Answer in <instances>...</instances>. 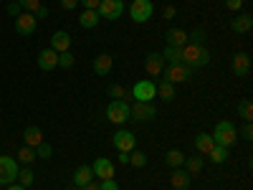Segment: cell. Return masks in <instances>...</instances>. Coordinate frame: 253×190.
Returning <instances> with one entry per match:
<instances>
[{"label":"cell","instance_id":"cell-44","mask_svg":"<svg viewBox=\"0 0 253 190\" xmlns=\"http://www.w3.org/2000/svg\"><path fill=\"white\" fill-rule=\"evenodd\" d=\"M241 137H243V140H253V127H251V122H246V127L241 130Z\"/></svg>","mask_w":253,"mask_h":190},{"label":"cell","instance_id":"cell-47","mask_svg":"<svg viewBox=\"0 0 253 190\" xmlns=\"http://www.w3.org/2000/svg\"><path fill=\"white\" fill-rule=\"evenodd\" d=\"M119 165H129V152H119Z\"/></svg>","mask_w":253,"mask_h":190},{"label":"cell","instance_id":"cell-4","mask_svg":"<svg viewBox=\"0 0 253 190\" xmlns=\"http://www.w3.org/2000/svg\"><path fill=\"white\" fill-rule=\"evenodd\" d=\"M18 160L15 157H0V188H8L18 180Z\"/></svg>","mask_w":253,"mask_h":190},{"label":"cell","instance_id":"cell-28","mask_svg":"<svg viewBox=\"0 0 253 190\" xmlns=\"http://www.w3.org/2000/svg\"><path fill=\"white\" fill-rule=\"evenodd\" d=\"M162 58L167 63H182V48H175V46H167L162 51Z\"/></svg>","mask_w":253,"mask_h":190},{"label":"cell","instance_id":"cell-2","mask_svg":"<svg viewBox=\"0 0 253 190\" xmlns=\"http://www.w3.org/2000/svg\"><path fill=\"white\" fill-rule=\"evenodd\" d=\"M210 137H213V142L220 144V147H230V144L238 142V130H236L233 122L223 119V122L215 124V130H213V135H210Z\"/></svg>","mask_w":253,"mask_h":190},{"label":"cell","instance_id":"cell-23","mask_svg":"<svg viewBox=\"0 0 253 190\" xmlns=\"http://www.w3.org/2000/svg\"><path fill=\"white\" fill-rule=\"evenodd\" d=\"M213 147H215V142H213V137H210L208 132H200V135L195 137V150H198L200 155H208Z\"/></svg>","mask_w":253,"mask_h":190},{"label":"cell","instance_id":"cell-21","mask_svg":"<svg viewBox=\"0 0 253 190\" xmlns=\"http://www.w3.org/2000/svg\"><path fill=\"white\" fill-rule=\"evenodd\" d=\"M94 180V170H91V165H81L76 167V173H74V185L76 188H84L86 183Z\"/></svg>","mask_w":253,"mask_h":190},{"label":"cell","instance_id":"cell-9","mask_svg":"<svg viewBox=\"0 0 253 190\" xmlns=\"http://www.w3.org/2000/svg\"><path fill=\"white\" fill-rule=\"evenodd\" d=\"M155 114L157 112L152 107V101H134L129 107V119H134V122H150Z\"/></svg>","mask_w":253,"mask_h":190},{"label":"cell","instance_id":"cell-51","mask_svg":"<svg viewBox=\"0 0 253 190\" xmlns=\"http://www.w3.org/2000/svg\"><path fill=\"white\" fill-rule=\"evenodd\" d=\"M0 3H3V0H0Z\"/></svg>","mask_w":253,"mask_h":190},{"label":"cell","instance_id":"cell-19","mask_svg":"<svg viewBox=\"0 0 253 190\" xmlns=\"http://www.w3.org/2000/svg\"><path fill=\"white\" fill-rule=\"evenodd\" d=\"M170 185L175 190H187L190 188V173L187 170H180V167H175L172 175H170Z\"/></svg>","mask_w":253,"mask_h":190},{"label":"cell","instance_id":"cell-17","mask_svg":"<svg viewBox=\"0 0 253 190\" xmlns=\"http://www.w3.org/2000/svg\"><path fill=\"white\" fill-rule=\"evenodd\" d=\"M94 71H96V76H107L109 71H112V66H114V58L109 56V53H99L96 58H94Z\"/></svg>","mask_w":253,"mask_h":190},{"label":"cell","instance_id":"cell-39","mask_svg":"<svg viewBox=\"0 0 253 190\" xmlns=\"http://www.w3.org/2000/svg\"><path fill=\"white\" fill-rule=\"evenodd\" d=\"M101 0H79V5H84V10H96Z\"/></svg>","mask_w":253,"mask_h":190},{"label":"cell","instance_id":"cell-49","mask_svg":"<svg viewBox=\"0 0 253 190\" xmlns=\"http://www.w3.org/2000/svg\"><path fill=\"white\" fill-rule=\"evenodd\" d=\"M81 190H99V185H96V183H94V180H91V183H86V185H84V188H81Z\"/></svg>","mask_w":253,"mask_h":190},{"label":"cell","instance_id":"cell-25","mask_svg":"<svg viewBox=\"0 0 253 190\" xmlns=\"http://www.w3.org/2000/svg\"><path fill=\"white\" fill-rule=\"evenodd\" d=\"M157 96H160L162 101H172V99H175V84H170V81H160Z\"/></svg>","mask_w":253,"mask_h":190},{"label":"cell","instance_id":"cell-8","mask_svg":"<svg viewBox=\"0 0 253 190\" xmlns=\"http://www.w3.org/2000/svg\"><path fill=\"white\" fill-rule=\"evenodd\" d=\"M132 96L134 101H152L157 96V84L152 79H142L132 87Z\"/></svg>","mask_w":253,"mask_h":190},{"label":"cell","instance_id":"cell-37","mask_svg":"<svg viewBox=\"0 0 253 190\" xmlns=\"http://www.w3.org/2000/svg\"><path fill=\"white\" fill-rule=\"evenodd\" d=\"M187 41H193V44H200V46H203V41H205V31H203V28H195L193 33H187Z\"/></svg>","mask_w":253,"mask_h":190},{"label":"cell","instance_id":"cell-1","mask_svg":"<svg viewBox=\"0 0 253 190\" xmlns=\"http://www.w3.org/2000/svg\"><path fill=\"white\" fill-rule=\"evenodd\" d=\"M182 63L190 69H203L210 63V53L200 44H187V46H182Z\"/></svg>","mask_w":253,"mask_h":190},{"label":"cell","instance_id":"cell-12","mask_svg":"<svg viewBox=\"0 0 253 190\" xmlns=\"http://www.w3.org/2000/svg\"><path fill=\"white\" fill-rule=\"evenodd\" d=\"M91 170H94V178L109 180V178H114V162L109 157H96V162L91 165Z\"/></svg>","mask_w":253,"mask_h":190},{"label":"cell","instance_id":"cell-16","mask_svg":"<svg viewBox=\"0 0 253 190\" xmlns=\"http://www.w3.org/2000/svg\"><path fill=\"white\" fill-rule=\"evenodd\" d=\"M230 69H233L236 76H248L251 74V58H248V53H236L233 56V63H230Z\"/></svg>","mask_w":253,"mask_h":190},{"label":"cell","instance_id":"cell-36","mask_svg":"<svg viewBox=\"0 0 253 190\" xmlns=\"http://www.w3.org/2000/svg\"><path fill=\"white\" fill-rule=\"evenodd\" d=\"M18 3H20V8H23L26 13H36L41 8V0H18Z\"/></svg>","mask_w":253,"mask_h":190},{"label":"cell","instance_id":"cell-15","mask_svg":"<svg viewBox=\"0 0 253 190\" xmlns=\"http://www.w3.org/2000/svg\"><path fill=\"white\" fill-rule=\"evenodd\" d=\"M51 48H53L56 53L69 51V48H71V36H69L66 31H56V33L51 36Z\"/></svg>","mask_w":253,"mask_h":190},{"label":"cell","instance_id":"cell-41","mask_svg":"<svg viewBox=\"0 0 253 190\" xmlns=\"http://www.w3.org/2000/svg\"><path fill=\"white\" fill-rule=\"evenodd\" d=\"M175 15H177V8H175V5H165V8H162V18L172 20Z\"/></svg>","mask_w":253,"mask_h":190},{"label":"cell","instance_id":"cell-6","mask_svg":"<svg viewBox=\"0 0 253 190\" xmlns=\"http://www.w3.org/2000/svg\"><path fill=\"white\" fill-rule=\"evenodd\" d=\"M107 119L112 124H124L126 119H129V104H126L124 99H112L109 107H107Z\"/></svg>","mask_w":253,"mask_h":190},{"label":"cell","instance_id":"cell-11","mask_svg":"<svg viewBox=\"0 0 253 190\" xmlns=\"http://www.w3.org/2000/svg\"><path fill=\"white\" fill-rule=\"evenodd\" d=\"M15 33L18 36H33L36 33V15L33 13H20L15 18Z\"/></svg>","mask_w":253,"mask_h":190},{"label":"cell","instance_id":"cell-7","mask_svg":"<svg viewBox=\"0 0 253 190\" xmlns=\"http://www.w3.org/2000/svg\"><path fill=\"white\" fill-rule=\"evenodd\" d=\"M96 13L104 20H119L124 15V0H101Z\"/></svg>","mask_w":253,"mask_h":190},{"label":"cell","instance_id":"cell-13","mask_svg":"<svg viewBox=\"0 0 253 190\" xmlns=\"http://www.w3.org/2000/svg\"><path fill=\"white\" fill-rule=\"evenodd\" d=\"M38 69L41 71H53L56 66H58V53L53 51V48H43V51H41L38 53Z\"/></svg>","mask_w":253,"mask_h":190},{"label":"cell","instance_id":"cell-30","mask_svg":"<svg viewBox=\"0 0 253 190\" xmlns=\"http://www.w3.org/2000/svg\"><path fill=\"white\" fill-rule=\"evenodd\" d=\"M15 160H20L23 165H31V162L36 160V150H33V147H20V150H18V157H15Z\"/></svg>","mask_w":253,"mask_h":190},{"label":"cell","instance_id":"cell-3","mask_svg":"<svg viewBox=\"0 0 253 190\" xmlns=\"http://www.w3.org/2000/svg\"><path fill=\"white\" fill-rule=\"evenodd\" d=\"M155 15V3L152 0H132L129 5V18L134 23H147Z\"/></svg>","mask_w":253,"mask_h":190},{"label":"cell","instance_id":"cell-27","mask_svg":"<svg viewBox=\"0 0 253 190\" xmlns=\"http://www.w3.org/2000/svg\"><path fill=\"white\" fill-rule=\"evenodd\" d=\"M208 157H210V162H215V165H223V162L228 160V147H220V144H215L213 150L208 152Z\"/></svg>","mask_w":253,"mask_h":190},{"label":"cell","instance_id":"cell-46","mask_svg":"<svg viewBox=\"0 0 253 190\" xmlns=\"http://www.w3.org/2000/svg\"><path fill=\"white\" fill-rule=\"evenodd\" d=\"M33 15H36V20H43V18H48V8H43V5H41V8H38Z\"/></svg>","mask_w":253,"mask_h":190},{"label":"cell","instance_id":"cell-5","mask_svg":"<svg viewBox=\"0 0 253 190\" xmlns=\"http://www.w3.org/2000/svg\"><path fill=\"white\" fill-rule=\"evenodd\" d=\"M162 74H165V81H170V84H185V81H190V76L195 74V69L185 66V63H170Z\"/></svg>","mask_w":253,"mask_h":190},{"label":"cell","instance_id":"cell-20","mask_svg":"<svg viewBox=\"0 0 253 190\" xmlns=\"http://www.w3.org/2000/svg\"><path fill=\"white\" fill-rule=\"evenodd\" d=\"M23 142H26V147H33V150H36V147L41 144V142H43V132H41V127H26V132H23Z\"/></svg>","mask_w":253,"mask_h":190},{"label":"cell","instance_id":"cell-22","mask_svg":"<svg viewBox=\"0 0 253 190\" xmlns=\"http://www.w3.org/2000/svg\"><path fill=\"white\" fill-rule=\"evenodd\" d=\"M230 28H233L236 33H248L253 28V18L248 13H241V15H236L233 20H230Z\"/></svg>","mask_w":253,"mask_h":190},{"label":"cell","instance_id":"cell-29","mask_svg":"<svg viewBox=\"0 0 253 190\" xmlns=\"http://www.w3.org/2000/svg\"><path fill=\"white\" fill-rule=\"evenodd\" d=\"M185 165H187V173L193 175V173H200L205 167V160L203 157H185Z\"/></svg>","mask_w":253,"mask_h":190},{"label":"cell","instance_id":"cell-24","mask_svg":"<svg viewBox=\"0 0 253 190\" xmlns=\"http://www.w3.org/2000/svg\"><path fill=\"white\" fill-rule=\"evenodd\" d=\"M99 13L96 10H81V15H79V23H81V28H96L99 26Z\"/></svg>","mask_w":253,"mask_h":190},{"label":"cell","instance_id":"cell-35","mask_svg":"<svg viewBox=\"0 0 253 190\" xmlns=\"http://www.w3.org/2000/svg\"><path fill=\"white\" fill-rule=\"evenodd\" d=\"M58 66H61V69H71V66H74V53H69V51L58 53Z\"/></svg>","mask_w":253,"mask_h":190},{"label":"cell","instance_id":"cell-43","mask_svg":"<svg viewBox=\"0 0 253 190\" xmlns=\"http://www.w3.org/2000/svg\"><path fill=\"white\" fill-rule=\"evenodd\" d=\"M99 190H119V185L114 183V178H109V180H101Z\"/></svg>","mask_w":253,"mask_h":190},{"label":"cell","instance_id":"cell-31","mask_svg":"<svg viewBox=\"0 0 253 190\" xmlns=\"http://www.w3.org/2000/svg\"><path fill=\"white\" fill-rule=\"evenodd\" d=\"M238 117H243L246 122L253 119V104H251V99H243V101L238 104Z\"/></svg>","mask_w":253,"mask_h":190},{"label":"cell","instance_id":"cell-48","mask_svg":"<svg viewBox=\"0 0 253 190\" xmlns=\"http://www.w3.org/2000/svg\"><path fill=\"white\" fill-rule=\"evenodd\" d=\"M5 190H28V188H23V185H20V183H10Z\"/></svg>","mask_w":253,"mask_h":190},{"label":"cell","instance_id":"cell-34","mask_svg":"<svg viewBox=\"0 0 253 190\" xmlns=\"http://www.w3.org/2000/svg\"><path fill=\"white\" fill-rule=\"evenodd\" d=\"M53 155V147L48 144V142H41L38 147H36V157H41V160H48Z\"/></svg>","mask_w":253,"mask_h":190},{"label":"cell","instance_id":"cell-14","mask_svg":"<svg viewBox=\"0 0 253 190\" xmlns=\"http://www.w3.org/2000/svg\"><path fill=\"white\" fill-rule=\"evenodd\" d=\"M144 71L150 74V76H162V71H165V58H162V53H150L144 58Z\"/></svg>","mask_w":253,"mask_h":190},{"label":"cell","instance_id":"cell-38","mask_svg":"<svg viewBox=\"0 0 253 190\" xmlns=\"http://www.w3.org/2000/svg\"><path fill=\"white\" fill-rule=\"evenodd\" d=\"M109 96L112 99H124L126 92H124V87H119V84H112V87H109Z\"/></svg>","mask_w":253,"mask_h":190},{"label":"cell","instance_id":"cell-50","mask_svg":"<svg viewBox=\"0 0 253 190\" xmlns=\"http://www.w3.org/2000/svg\"><path fill=\"white\" fill-rule=\"evenodd\" d=\"M69 190H81V188H76V185H74V188H69Z\"/></svg>","mask_w":253,"mask_h":190},{"label":"cell","instance_id":"cell-33","mask_svg":"<svg viewBox=\"0 0 253 190\" xmlns=\"http://www.w3.org/2000/svg\"><path fill=\"white\" fill-rule=\"evenodd\" d=\"M33 180H36V175L28 170V167H23V170H18V183L23 185V188H28V185H33Z\"/></svg>","mask_w":253,"mask_h":190},{"label":"cell","instance_id":"cell-32","mask_svg":"<svg viewBox=\"0 0 253 190\" xmlns=\"http://www.w3.org/2000/svg\"><path fill=\"white\" fill-rule=\"evenodd\" d=\"M147 162H150V160H147V155H144L142 150H132V152H129V165H134V167H144Z\"/></svg>","mask_w":253,"mask_h":190},{"label":"cell","instance_id":"cell-40","mask_svg":"<svg viewBox=\"0 0 253 190\" xmlns=\"http://www.w3.org/2000/svg\"><path fill=\"white\" fill-rule=\"evenodd\" d=\"M225 8L233 10V13H238V10L243 8V0H225Z\"/></svg>","mask_w":253,"mask_h":190},{"label":"cell","instance_id":"cell-18","mask_svg":"<svg viewBox=\"0 0 253 190\" xmlns=\"http://www.w3.org/2000/svg\"><path fill=\"white\" fill-rule=\"evenodd\" d=\"M165 38H167V46H175V48H182V46L190 44L187 33H185L182 28H170V31L165 33Z\"/></svg>","mask_w":253,"mask_h":190},{"label":"cell","instance_id":"cell-26","mask_svg":"<svg viewBox=\"0 0 253 190\" xmlns=\"http://www.w3.org/2000/svg\"><path fill=\"white\" fill-rule=\"evenodd\" d=\"M165 162L175 170V167H182V165H185V155H182L180 150H167V152H165Z\"/></svg>","mask_w":253,"mask_h":190},{"label":"cell","instance_id":"cell-10","mask_svg":"<svg viewBox=\"0 0 253 190\" xmlns=\"http://www.w3.org/2000/svg\"><path fill=\"white\" fill-rule=\"evenodd\" d=\"M112 144L117 147V152H132L137 147V137L129 132V130H119L114 137H112Z\"/></svg>","mask_w":253,"mask_h":190},{"label":"cell","instance_id":"cell-45","mask_svg":"<svg viewBox=\"0 0 253 190\" xmlns=\"http://www.w3.org/2000/svg\"><path fill=\"white\" fill-rule=\"evenodd\" d=\"M76 5H79V0H61L63 10H76Z\"/></svg>","mask_w":253,"mask_h":190},{"label":"cell","instance_id":"cell-42","mask_svg":"<svg viewBox=\"0 0 253 190\" xmlns=\"http://www.w3.org/2000/svg\"><path fill=\"white\" fill-rule=\"evenodd\" d=\"M8 13H10V15H15V18H18L20 13H23V8H20V3H18V0H13V3H8Z\"/></svg>","mask_w":253,"mask_h":190}]
</instances>
